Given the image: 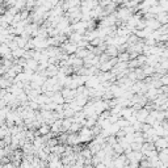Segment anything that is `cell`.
Listing matches in <instances>:
<instances>
[{
	"label": "cell",
	"instance_id": "1",
	"mask_svg": "<svg viewBox=\"0 0 168 168\" xmlns=\"http://www.w3.org/2000/svg\"><path fill=\"white\" fill-rule=\"evenodd\" d=\"M156 146L159 148H164L167 146V139H158L156 141Z\"/></svg>",
	"mask_w": 168,
	"mask_h": 168
}]
</instances>
